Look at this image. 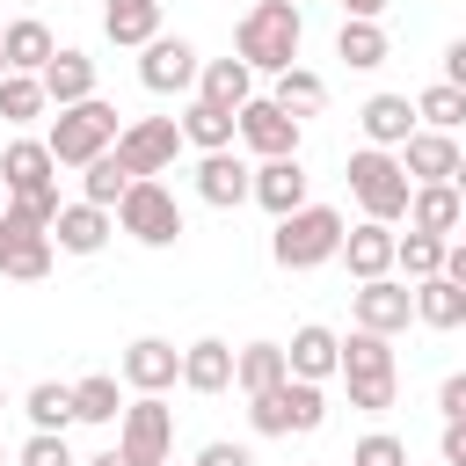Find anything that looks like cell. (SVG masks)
I'll return each mask as SVG.
<instances>
[{"label": "cell", "mask_w": 466, "mask_h": 466, "mask_svg": "<svg viewBox=\"0 0 466 466\" xmlns=\"http://www.w3.org/2000/svg\"><path fill=\"white\" fill-rule=\"evenodd\" d=\"M197 197L211 204V211H233V204H248L255 197V167L226 146V153H204L197 160Z\"/></svg>", "instance_id": "cell-14"}, {"label": "cell", "mask_w": 466, "mask_h": 466, "mask_svg": "<svg viewBox=\"0 0 466 466\" xmlns=\"http://www.w3.org/2000/svg\"><path fill=\"white\" fill-rule=\"evenodd\" d=\"M335 58H342L350 73L386 66V29H379V22H342V29H335Z\"/></svg>", "instance_id": "cell-32"}, {"label": "cell", "mask_w": 466, "mask_h": 466, "mask_svg": "<svg viewBox=\"0 0 466 466\" xmlns=\"http://www.w3.org/2000/svg\"><path fill=\"white\" fill-rule=\"evenodd\" d=\"M175 379H182V350H175V342L138 335V342L124 350V386H138V393H167Z\"/></svg>", "instance_id": "cell-17"}, {"label": "cell", "mask_w": 466, "mask_h": 466, "mask_svg": "<svg viewBox=\"0 0 466 466\" xmlns=\"http://www.w3.org/2000/svg\"><path fill=\"white\" fill-rule=\"evenodd\" d=\"M350 466H408V444H400L393 430H371V437L350 451Z\"/></svg>", "instance_id": "cell-40"}, {"label": "cell", "mask_w": 466, "mask_h": 466, "mask_svg": "<svg viewBox=\"0 0 466 466\" xmlns=\"http://www.w3.org/2000/svg\"><path fill=\"white\" fill-rule=\"evenodd\" d=\"M167 466H175V459H167Z\"/></svg>", "instance_id": "cell-54"}, {"label": "cell", "mask_w": 466, "mask_h": 466, "mask_svg": "<svg viewBox=\"0 0 466 466\" xmlns=\"http://www.w3.org/2000/svg\"><path fill=\"white\" fill-rule=\"evenodd\" d=\"M451 189H459V204H466V153H459V175H451Z\"/></svg>", "instance_id": "cell-50"}, {"label": "cell", "mask_w": 466, "mask_h": 466, "mask_svg": "<svg viewBox=\"0 0 466 466\" xmlns=\"http://www.w3.org/2000/svg\"><path fill=\"white\" fill-rule=\"evenodd\" d=\"M350 313H357V328H364V335H400V328L415 320V291H408V284H393V277H371V284H357V291H350Z\"/></svg>", "instance_id": "cell-12"}, {"label": "cell", "mask_w": 466, "mask_h": 466, "mask_svg": "<svg viewBox=\"0 0 466 466\" xmlns=\"http://www.w3.org/2000/svg\"><path fill=\"white\" fill-rule=\"evenodd\" d=\"M116 415H124V393H116L109 371L73 379V422H116Z\"/></svg>", "instance_id": "cell-34"}, {"label": "cell", "mask_w": 466, "mask_h": 466, "mask_svg": "<svg viewBox=\"0 0 466 466\" xmlns=\"http://www.w3.org/2000/svg\"><path fill=\"white\" fill-rule=\"evenodd\" d=\"M138 80H146L153 95L197 87V44H189V36H153V44L138 51Z\"/></svg>", "instance_id": "cell-13"}, {"label": "cell", "mask_w": 466, "mask_h": 466, "mask_svg": "<svg viewBox=\"0 0 466 466\" xmlns=\"http://www.w3.org/2000/svg\"><path fill=\"white\" fill-rule=\"evenodd\" d=\"M291 371H284V342H248V350H233V386L255 400V393H269V386H284Z\"/></svg>", "instance_id": "cell-27"}, {"label": "cell", "mask_w": 466, "mask_h": 466, "mask_svg": "<svg viewBox=\"0 0 466 466\" xmlns=\"http://www.w3.org/2000/svg\"><path fill=\"white\" fill-rule=\"evenodd\" d=\"M342 211L335 204H299L291 218H277V233H269V255H277V269H320V262H335L342 255Z\"/></svg>", "instance_id": "cell-2"}, {"label": "cell", "mask_w": 466, "mask_h": 466, "mask_svg": "<svg viewBox=\"0 0 466 466\" xmlns=\"http://www.w3.org/2000/svg\"><path fill=\"white\" fill-rule=\"evenodd\" d=\"M393 240H400L393 226L364 218V226H350V233H342V255H335V262H350V277H357V284H371V277H386V269H393Z\"/></svg>", "instance_id": "cell-18"}, {"label": "cell", "mask_w": 466, "mask_h": 466, "mask_svg": "<svg viewBox=\"0 0 466 466\" xmlns=\"http://www.w3.org/2000/svg\"><path fill=\"white\" fill-rule=\"evenodd\" d=\"M0 408H7V400H0Z\"/></svg>", "instance_id": "cell-55"}, {"label": "cell", "mask_w": 466, "mask_h": 466, "mask_svg": "<svg viewBox=\"0 0 466 466\" xmlns=\"http://www.w3.org/2000/svg\"><path fill=\"white\" fill-rule=\"evenodd\" d=\"M124 189H131V175H124V160H116V153H102V160H87V167H80V204L116 211V204H124Z\"/></svg>", "instance_id": "cell-33"}, {"label": "cell", "mask_w": 466, "mask_h": 466, "mask_svg": "<svg viewBox=\"0 0 466 466\" xmlns=\"http://www.w3.org/2000/svg\"><path fill=\"white\" fill-rule=\"evenodd\" d=\"M357 124H364V138L379 146V153H393V146H408L422 124H415V102L408 95H371L364 109H357Z\"/></svg>", "instance_id": "cell-21"}, {"label": "cell", "mask_w": 466, "mask_h": 466, "mask_svg": "<svg viewBox=\"0 0 466 466\" xmlns=\"http://www.w3.org/2000/svg\"><path fill=\"white\" fill-rule=\"evenodd\" d=\"M116 160H124V175L131 182H153V175H167L175 167V153H182V124L175 116H138V124H124L116 131V146H109Z\"/></svg>", "instance_id": "cell-10"}, {"label": "cell", "mask_w": 466, "mask_h": 466, "mask_svg": "<svg viewBox=\"0 0 466 466\" xmlns=\"http://www.w3.org/2000/svg\"><path fill=\"white\" fill-rule=\"evenodd\" d=\"M51 102H44V80L36 73H7L0 80V124H36Z\"/></svg>", "instance_id": "cell-37"}, {"label": "cell", "mask_w": 466, "mask_h": 466, "mask_svg": "<svg viewBox=\"0 0 466 466\" xmlns=\"http://www.w3.org/2000/svg\"><path fill=\"white\" fill-rule=\"evenodd\" d=\"M386 0H342V22H379Z\"/></svg>", "instance_id": "cell-48"}, {"label": "cell", "mask_w": 466, "mask_h": 466, "mask_svg": "<svg viewBox=\"0 0 466 466\" xmlns=\"http://www.w3.org/2000/svg\"><path fill=\"white\" fill-rule=\"evenodd\" d=\"M197 102H211V109L240 116V109L255 102V73H248L240 58H211V66H197Z\"/></svg>", "instance_id": "cell-20"}, {"label": "cell", "mask_w": 466, "mask_h": 466, "mask_svg": "<svg viewBox=\"0 0 466 466\" xmlns=\"http://www.w3.org/2000/svg\"><path fill=\"white\" fill-rule=\"evenodd\" d=\"M350 197L364 204V218L393 226V218H408V197H415V182H408L400 153H379V146H364V153H350Z\"/></svg>", "instance_id": "cell-4"}, {"label": "cell", "mask_w": 466, "mask_h": 466, "mask_svg": "<svg viewBox=\"0 0 466 466\" xmlns=\"http://www.w3.org/2000/svg\"><path fill=\"white\" fill-rule=\"evenodd\" d=\"M109 233H116V211H95V204H58V218H51L58 255H102Z\"/></svg>", "instance_id": "cell-16"}, {"label": "cell", "mask_w": 466, "mask_h": 466, "mask_svg": "<svg viewBox=\"0 0 466 466\" xmlns=\"http://www.w3.org/2000/svg\"><path fill=\"white\" fill-rule=\"evenodd\" d=\"M175 124H182V146H197V153H226V146L240 138V124H233L226 109H211V102H189Z\"/></svg>", "instance_id": "cell-28"}, {"label": "cell", "mask_w": 466, "mask_h": 466, "mask_svg": "<svg viewBox=\"0 0 466 466\" xmlns=\"http://www.w3.org/2000/svg\"><path fill=\"white\" fill-rule=\"evenodd\" d=\"M102 29H109V44H131V51H146V44L160 36V0H131V7H102Z\"/></svg>", "instance_id": "cell-30"}, {"label": "cell", "mask_w": 466, "mask_h": 466, "mask_svg": "<svg viewBox=\"0 0 466 466\" xmlns=\"http://www.w3.org/2000/svg\"><path fill=\"white\" fill-rule=\"evenodd\" d=\"M233 124H240V146H248L255 160H299V116H291V109H277L269 95H255Z\"/></svg>", "instance_id": "cell-11"}, {"label": "cell", "mask_w": 466, "mask_h": 466, "mask_svg": "<svg viewBox=\"0 0 466 466\" xmlns=\"http://www.w3.org/2000/svg\"><path fill=\"white\" fill-rule=\"evenodd\" d=\"M415 320H422V328H459V320H466V291H459L451 277H422V284H415Z\"/></svg>", "instance_id": "cell-31"}, {"label": "cell", "mask_w": 466, "mask_h": 466, "mask_svg": "<svg viewBox=\"0 0 466 466\" xmlns=\"http://www.w3.org/2000/svg\"><path fill=\"white\" fill-rule=\"evenodd\" d=\"M0 51H7V73H44V66L58 58V36H51L36 15H22V22L0 29Z\"/></svg>", "instance_id": "cell-25"}, {"label": "cell", "mask_w": 466, "mask_h": 466, "mask_svg": "<svg viewBox=\"0 0 466 466\" xmlns=\"http://www.w3.org/2000/svg\"><path fill=\"white\" fill-rule=\"evenodd\" d=\"M248 422H255V437H313L328 422V393L306 379H284V386L248 400Z\"/></svg>", "instance_id": "cell-5"}, {"label": "cell", "mask_w": 466, "mask_h": 466, "mask_svg": "<svg viewBox=\"0 0 466 466\" xmlns=\"http://www.w3.org/2000/svg\"><path fill=\"white\" fill-rule=\"evenodd\" d=\"M240 66L248 73H291L299 66V44H306V15L299 0H255L240 15Z\"/></svg>", "instance_id": "cell-1"}, {"label": "cell", "mask_w": 466, "mask_h": 466, "mask_svg": "<svg viewBox=\"0 0 466 466\" xmlns=\"http://www.w3.org/2000/svg\"><path fill=\"white\" fill-rule=\"evenodd\" d=\"M415 124H422V131H459V124H466V95L444 87V80L422 87V95H415Z\"/></svg>", "instance_id": "cell-39"}, {"label": "cell", "mask_w": 466, "mask_h": 466, "mask_svg": "<svg viewBox=\"0 0 466 466\" xmlns=\"http://www.w3.org/2000/svg\"><path fill=\"white\" fill-rule=\"evenodd\" d=\"M189 466H255V451H248V444H226V437H218V444H204V451H197Z\"/></svg>", "instance_id": "cell-43"}, {"label": "cell", "mask_w": 466, "mask_h": 466, "mask_svg": "<svg viewBox=\"0 0 466 466\" xmlns=\"http://www.w3.org/2000/svg\"><path fill=\"white\" fill-rule=\"evenodd\" d=\"M437 451H444V466H466V422H444Z\"/></svg>", "instance_id": "cell-46"}, {"label": "cell", "mask_w": 466, "mask_h": 466, "mask_svg": "<svg viewBox=\"0 0 466 466\" xmlns=\"http://www.w3.org/2000/svg\"><path fill=\"white\" fill-rule=\"evenodd\" d=\"M342 379H393V335H342Z\"/></svg>", "instance_id": "cell-29"}, {"label": "cell", "mask_w": 466, "mask_h": 466, "mask_svg": "<svg viewBox=\"0 0 466 466\" xmlns=\"http://www.w3.org/2000/svg\"><path fill=\"white\" fill-rule=\"evenodd\" d=\"M36 80H44V102H51V109H73V102L95 95V58L73 51V44H58V58H51Z\"/></svg>", "instance_id": "cell-19"}, {"label": "cell", "mask_w": 466, "mask_h": 466, "mask_svg": "<svg viewBox=\"0 0 466 466\" xmlns=\"http://www.w3.org/2000/svg\"><path fill=\"white\" fill-rule=\"evenodd\" d=\"M182 386H189V393H226V386H233V342H218V335L189 342V350H182Z\"/></svg>", "instance_id": "cell-26"}, {"label": "cell", "mask_w": 466, "mask_h": 466, "mask_svg": "<svg viewBox=\"0 0 466 466\" xmlns=\"http://www.w3.org/2000/svg\"><path fill=\"white\" fill-rule=\"evenodd\" d=\"M459 226H466V204H459L451 182H422V189L408 197V233H437V240H451Z\"/></svg>", "instance_id": "cell-23"}, {"label": "cell", "mask_w": 466, "mask_h": 466, "mask_svg": "<svg viewBox=\"0 0 466 466\" xmlns=\"http://www.w3.org/2000/svg\"><path fill=\"white\" fill-rule=\"evenodd\" d=\"M15 466H80V459L66 451V437H44V430H36V437L22 444V459H15Z\"/></svg>", "instance_id": "cell-42"}, {"label": "cell", "mask_w": 466, "mask_h": 466, "mask_svg": "<svg viewBox=\"0 0 466 466\" xmlns=\"http://www.w3.org/2000/svg\"><path fill=\"white\" fill-rule=\"evenodd\" d=\"M80 466H131V459H124L116 444H109V451H95V459H80Z\"/></svg>", "instance_id": "cell-49"}, {"label": "cell", "mask_w": 466, "mask_h": 466, "mask_svg": "<svg viewBox=\"0 0 466 466\" xmlns=\"http://www.w3.org/2000/svg\"><path fill=\"white\" fill-rule=\"evenodd\" d=\"M0 182H7V197L29 204L44 226L58 218V160H51L44 138H15V146L0 153Z\"/></svg>", "instance_id": "cell-6"}, {"label": "cell", "mask_w": 466, "mask_h": 466, "mask_svg": "<svg viewBox=\"0 0 466 466\" xmlns=\"http://www.w3.org/2000/svg\"><path fill=\"white\" fill-rule=\"evenodd\" d=\"M444 87H459V95H466V36H451V44H444Z\"/></svg>", "instance_id": "cell-45"}, {"label": "cell", "mask_w": 466, "mask_h": 466, "mask_svg": "<svg viewBox=\"0 0 466 466\" xmlns=\"http://www.w3.org/2000/svg\"><path fill=\"white\" fill-rule=\"evenodd\" d=\"M437 277H451L459 291H466V240H444V269Z\"/></svg>", "instance_id": "cell-47"}, {"label": "cell", "mask_w": 466, "mask_h": 466, "mask_svg": "<svg viewBox=\"0 0 466 466\" xmlns=\"http://www.w3.org/2000/svg\"><path fill=\"white\" fill-rule=\"evenodd\" d=\"M255 204H262L269 218H291L299 204H313V197H306V167H299V160H262V167H255Z\"/></svg>", "instance_id": "cell-24"}, {"label": "cell", "mask_w": 466, "mask_h": 466, "mask_svg": "<svg viewBox=\"0 0 466 466\" xmlns=\"http://www.w3.org/2000/svg\"><path fill=\"white\" fill-rule=\"evenodd\" d=\"M102 7H131V0H102Z\"/></svg>", "instance_id": "cell-51"}, {"label": "cell", "mask_w": 466, "mask_h": 466, "mask_svg": "<svg viewBox=\"0 0 466 466\" xmlns=\"http://www.w3.org/2000/svg\"><path fill=\"white\" fill-rule=\"evenodd\" d=\"M22 415H29V430H44V437H66V422H73V386H58V379L29 386Z\"/></svg>", "instance_id": "cell-35"}, {"label": "cell", "mask_w": 466, "mask_h": 466, "mask_svg": "<svg viewBox=\"0 0 466 466\" xmlns=\"http://www.w3.org/2000/svg\"><path fill=\"white\" fill-rule=\"evenodd\" d=\"M116 226L138 240V248H175L182 240V204L167 182H131L124 204H116Z\"/></svg>", "instance_id": "cell-9"}, {"label": "cell", "mask_w": 466, "mask_h": 466, "mask_svg": "<svg viewBox=\"0 0 466 466\" xmlns=\"http://www.w3.org/2000/svg\"><path fill=\"white\" fill-rule=\"evenodd\" d=\"M116 451H124L131 466H167V451H175V408H167L160 393L124 400V415H116Z\"/></svg>", "instance_id": "cell-7"}, {"label": "cell", "mask_w": 466, "mask_h": 466, "mask_svg": "<svg viewBox=\"0 0 466 466\" xmlns=\"http://www.w3.org/2000/svg\"><path fill=\"white\" fill-rule=\"evenodd\" d=\"M277 109H291V116H313L320 102H328V80L320 73H306V66H291V73H277V95H269Z\"/></svg>", "instance_id": "cell-38"}, {"label": "cell", "mask_w": 466, "mask_h": 466, "mask_svg": "<svg viewBox=\"0 0 466 466\" xmlns=\"http://www.w3.org/2000/svg\"><path fill=\"white\" fill-rule=\"evenodd\" d=\"M0 80H7V51H0Z\"/></svg>", "instance_id": "cell-52"}, {"label": "cell", "mask_w": 466, "mask_h": 466, "mask_svg": "<svg viewBox=\"0 0 466 466\" xmlns=\"http://www.w3.org/2000/svg\"><path fill=\"white\" fill-rule=\"evenodd\" d=\"M116 109L102 102V95H87V102H73V109H58V124H51V160L58 167H87V160H102L109 146H116Z\"/></svg>", "instance_id": "cell-3"}, {"label": "cell", "mask_w": 466, "mask_h": 466, "mask_svg": "<svg viewBox=\"0 0 466 466\" xmlns=\"http://www.w3.org/2000/svg\"><path fill=\"white\" fill-rule=\"evenodd\" d=\"M393 393H400V371L393 379H350V408H364V415H386Z\"/></svg>", "instance_id": "cell-41"}, {"label": "cell", "mask_w": 466, "mask_h": 466, "mask_svg": "<svg viewBox=\"0 0 466 466\" xmlns=\"http://www.w3.org/2000/svg\"><path fill=\"white\" fill-rule=\"evenodd\" d=\"M400 167H408L415 189H422V182H451V175H459V138H451V131H415V138L400 146Z\"/></svg>", "instance_id": "cell-22"}, {"label": "cell", "mask_w": 466, "mask_h": 466, "mask_svg": "<svg viewBox=\"0 0 466 466\" xmlns=\"http://www.w3.org/2000/svg\"><path fill=\"white\" fill-rule=\"evenodd\" d=\"M51 226L29 211V204H7L0 211V277H15V284H36V277H51Z\"/></svg>", "instance_id": "cell-8"}, {"label": "cell", "mask_w": 466, "mask_h": 466, "mask_svg": "<svg viewBox=\"0 0 466 466\" xmlns=\"http://www.w3.org/2000/svg\"><path fill=\"white\" fill-rule=\"evenodd\" d=\"M437 408H444V422H466V371H451L437 386Z\"/></svg>", "instance_id": "cell-44"}, {"label": "cell", "mask_w": 466, "mask_h": 466, "mask_svg": "<svg viewBox=\"0 0 466 466\" xmlns=\"http://www.w3.org/2000/svg\"><path fill=\"white\" fill-rule=\"evenodd\" d=\"M284 371H291V379H306V386L335 379V371H342V335H335V328H320V320H306V328L284 342Z\"/></svg>", "instance_id": "cell-15"}, {"label": "cell", "mask_w": 466, "mask_h": 466, "mask_svg": "<svg viewBox=\"0 0 466 466\" xmlns=\"http://www.w3.org/2000/svg\"><path fill=\"white\" fill-rule=\"evenodd\" d=\"M0 466H7V444H0Z\"/></svg>", "instance_id": "cell-53"}, {"label": "cell", "mask_w": 466, "mask_h": 466, "mask_svg": "<svg viewBox=\"0 0 466 466\" xmlns=\"http://www.w3.org/2000/svg\"><path fill=\"white\" fill-rule=\"evenodd\" d=\"M393 269H400L408 284L437 277V269H444V240H437V233H400V240H393Z\"/></svg>", "instance_id": "cell-36"}]
</instances>
